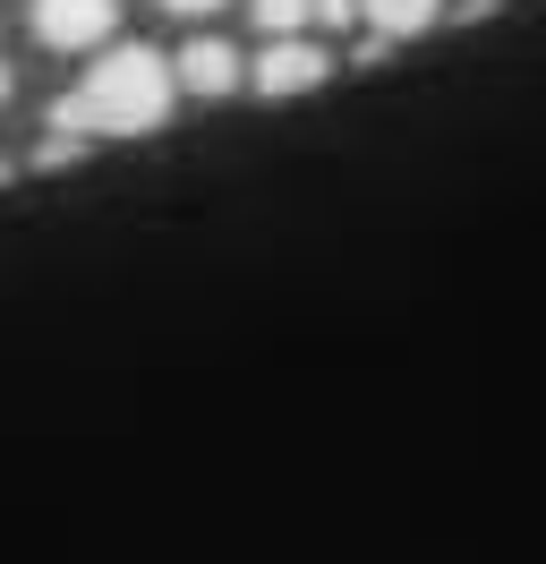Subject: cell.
Returning a JSON list of instances; mask_svg holds the SVG:
<instances>
[{"label":"cell","mask_w":546,"mask_h":564,"mask_svg":"<svg viewBox=\"0 0 546 564\" xmlns=\"http://www.w3.org/2000/svg\"><path fill=\"white\" fill-rule=\"evenodd\" d=\"M34 172H61V163H86V129H68V120H43V138L26 154Z\"/></svg>","instance_id":"8992f818"},{"label":"cell","mask_w":546,"mask_h":564,"mask_svg":"<svg viewBox=\"0 0 546 564\" xmlns=\"http://www.w3.org/2000/svg\"><path fill=\"white\" fill-rule=\"evenodd\" d=\"M26 26L43 52H111L120 0H26Z\"/></svg>","instance_id":"7a4b0ae2"},{"label":"cell","mask_w":546,"mask_h":564,"mask_svg":"<svg viewBox=\"0 0 546 564\" xmlns=\"http://www.w3.org/2000/svg\"><path fill=\"white\" fill-rule=\"evenodd\" d=\"M171 18H214V9H222V0H163Z\"/></svg>","instance_id":"9c48e42d"},{"label":"cell","mask_w":546,"mask_h":564,"mask_svg":"<svg viewBox=\"0 0 546 564\" xmlns=\"http://www.w3.org/2000/svg\"><path fill=\"white\" fill-rule=\"evenodd\" d=\"M248 18H256V35H299L307 18H316V0H248Z\"/></svg>","instance_id":"52a82bcc"},{"label":"cell","mask_w":546,"mask_h":564,"mask_svg":"<svg viewBox=\"0 0 546 564\" xmlns=\"http://www.w3.org/2000/svg\"><path fill=\"white\" fill-rule=\"evenodd\" d=\"M436 18H444V0H368V35H384V43L427 35Z\"/></svg>","instance_id":"5b68a950"},{"label":"cell","mask_w":546,"mask_h":564,"mask_svg":"<svg viewBox=\"0 0 546 564\" xmlns=\"http://www.w3.org/2000/svg\"><path fill=\"white\" fill-rule=\"evenodd\" d=\"M0 104H9V61H0Z\"/></svg>","instance_id":"30bf717a"},{"label":"cell","mask_w":546,"mask_h":564,"mask_svg":"<svg viewBox=\"0 0 546 564\" xmlns=\"http://www.w3.org/2000/svg\"><path fill=\"white\" fill-rule=\"evenodd\" d=\"M316 26H368V0H316Z\"/></svg>","instance_id":"ba28073f"},{"label":"cell","mask_w":546,"mask_h":564,"mask_svg":"<svg viewBox=\"0 0 546 564\" xmlns=\"http://www.w3.org/2000/svg\"><path fill=\"white\" fill-rule=\"evenodd\" d=\"M179 95H188L179 61H163L154 43H111V52H95V69L77 77V95L52 104V120L86 129V138H145V129L171 120Z\"/></svg>","instance_id":"6da1fadb"},{"label":"cell","mask_w":546,"mask_h":564,"mask_svg":"<svg viewBox=\"0 0 546 564\" xmlns=\"http://www.w3.org/2000/svg\"><path fill=\"white\" fill-rule=\"evenodd\" d=\"M334 77V52L325 43H307V35H273L256 61H248V86L265 95V104H291V95H316Z\"/></svg>","instance_id":"3957f363"},{"label":"cell","mask_w":546,"mask_h":564,"mask_svg":"<svg viewBox=\"0 0 546 564\" xmlns=\"http://www.w3.org/2000/svg\"><path fill=\"white\" fill-rule=\"evenodd\" d=\"M179 86H188L197 104H222V95H239V86H248V61H239L222 35H197L188 52H179Z\"/></svg>","instance_id":"277c9868"}]
</instances>
